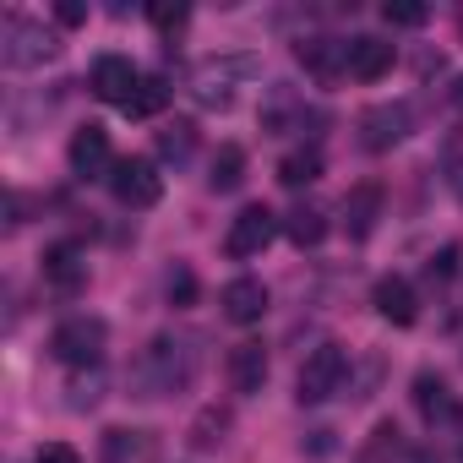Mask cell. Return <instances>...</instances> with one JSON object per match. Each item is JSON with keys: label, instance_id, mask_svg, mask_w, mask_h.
<instances>
[{"label": "cell", "instance_id": "4dcf8cb0", "mask_svg": "<svg viewBox=\"0 0 463 463\" xmlns=\"http://www.w3.org/2000/svg\"><path fill=\"white\" fill-rule=\"evenodd\" d=\"M33 463H82V452H77V447H71V441H44V447H39V458H33Z\"/></svg>", "mask_w": 463, "mask_h": 463}, {"label": "cell", "instance_id": "d6a6232c", "mask_svg": "<svg viewBox=\"0 0 463 463\" xmlns=\"http://www.w3.org/2000/svg\"><path fill=\"white\" fill-rule=\"evenodd\" d=\"M55 23H61V28H82V23H88V6H82V0H61V6H55Z\"/></svg>", "mask_w": 463, "mask_h": 463}, {"label": "cell", "instance_id": "f1b7e54d", "mask_svg": "<svg viewBox=\"0 0 463 463\" xmlns=\"http://www.w3.org/2000/svg\"><path fill=\"white\" fill-rule=\"evenodd\" d=\"M196 300V273L191 268H175L169 273V306H191Z\"/></svg>", "mask_w": 463, "mask_h": 463}, {"label": "cell", "instance_id": "ba28073f", "mask_svg": "<svg viewBox=\"0 0 463 463\" xmlns=\"http://www.w3.org/2000/svg\"><path fill=\"white\" fill-rule=\"evenodd\" d=\"M88 88H93V99H104V104H131V93L142 88V71L126 61V55H99L93 61V71H88Z\"/></svg>", "mask_w": 463, "mask_h": 463}, {"label": "cell", "instance_id": "8992f818", "mask_svg": "<svg viewBox=\"0 0 463 463\" xmlns=\"http://www.w3.org/2000/svg\"><path fill=\"white\" fill-rule=\"evenodd\" d=\"M409 131H414V109L409 104H371L360 115V147L365 153H392Z\"/></svg>", "mask_w": 463, "mask_h": 463}, {"label": "cell", "instance_id": "5bb4252c", "mask_svg": "<svg viewBox=\"0 0 463 463\" xmlns=\"http://www.w3.org/2000/svg\"><path fill=\"white\" fill-rule=\"evenodd\" d=\"M218 306H223V317L235 322V327H251L268 311V284L262 279H229L223 295H218Z\"/></svg>", "mask_w": 463, "mask_h": 463}, {"label": "cell", "instance_id": "3957f363", "mask_svg": "<svg viewBox=\"0 0 463 463\" xmlns=\"http://www.w3.org/2000/svg\"><path fill=\"white\" fill-rule=\"evenodd\" d=\"M104 344H109L104 317H66V322L50 333V354H55L61 365H99V360H104Z\"/></svg>", "mask_w": 463, "mask_h": 463}, {"label": "cell", "instance_id": "e0dca14e", "mask_svg": "<svg viewBox=\"0 0 463 463\" xmlns=\"http://www.w3.org/2000/svg\"><path fill=\"white\" fill-rule=\"evenodd\" d=\"M392 61H398V50H392L387 39H376V33L349 39V77H360V82H382V77L392 71Z\"/></svg>", "mask_w": 463, "mask_h": 463}, {"label": "cell", "instance_id": "d6986e66", "mask_svg": "<svg viewBox=\"0 0 463 463\" xmlns=\"http://www.w3.org/2000/svg\"><path fill=\"white\" fill-rule=\"evenodd\" d=\"M295 126H306V104L295 99V88H273L268 104H262V131H268V137H284V131H295Z\"/></svg>", "mask_w": 463, "mask_h": 463}, {"label": "cell", "instance_id": "f546056e", "mask_svg": "<svg viewBox=\"0 0 463 463\" xmlns=\"http://www.w3.org/2000/svg\"><path fill=\"white\" fill-rule=\"evenodd\" d=\"M99 398H104V382L99 376H77L71 382V409H93Z\"/></svg>", "mask_w": 463, "mask_h": 463}, {"label": "cell", "instance_id": "ffe728a7", "mask_svg": "<svg viewBox=\"0 0 463 463\" xmlns=\"http://www.w3.org/2000/svg\"><path fill=\"white\" fill-rule=\"evenodd\" d=\"M207 185H213V191H241V185H246V147H241V142H223V147L213 153Z\"/></svg>", "mask_w": 463, "mask_h": 463}, {"label": "cell", "instance_id": "52a82bcc", "mask_svg": "<svg viewBox=\"0 0 463 463\" xmlns=\"http://www.w3.org/2000/svg\"><path fill=\"white\" fill-rule=\"evenodd\" d=\"M109 191H115L120 207H153L164 196V175H158L153 158H120L115 175H109Z\"/></svg>", "mask_w": 463, "mask_h": 463}, {"label": "cell", "instance_id": "484cf974", "mask_svg": "<svg viewBox=\"0 0 463 463\" xmlns=\"http://www.w3.org/2000/svg\"><path fill=\"white\" fill-rule=\"evenodd\" d=\"M191 147H196V126H191V120H175V126H164V131H158V153H164V158L185 164V158H191Z\"/></svg>", "mask_w": 463, "mask_h": 463}, {"label": "cell", "instance_id": "ac0fdd59", "mask_svg": "<svg viewBox=\"0 0 463 463\" xmlns=\"http://www.w3.org/2000/svg\"><path fill=\"white\" fill-rule=\"evenodd\" d=\"M414 409L425 414V425H447V420L458 414V403H452L447 382H441V376H430V371H420V376H414Z\"/></svg>", "mask_w": 463, "mask_h": 463}, {"label": "cell", "instance_id": "7c38bea8", "mask_svg": "<svg viewBox=\"0 0 463 463\" xmlns=\"http://www.w3.org/2000/svg\"><path fill=\"white\" fill-rule=\"evenodd\" d=\"M99 463H158V436L137 425H109L99 436Z\"/></svg>", "mask_w": 463, "mask_h": 463}, {"label": "cell", "instance_id": "7a4b0ae2", "mask_svg": "<svg viewBox=\"0 0 463 463\" xmlns=\"http://www.w3.org/2000/svg\"><path fill=\"white\" fill-rule=\"evenodd\" d=\"M55 55H61V33H50L33 17H6V28H0V61L12 71H33Z\"/></svg>", "mask_w": 463, "mask_h": 463}, {"label": "cell", "instance_id": "9a60e30c", "mask_svg": "<svg viewBox=\"0 0 463 463\" xmlns=\"http://www.w3.org/2000/svg\"><path fill=\"white\" fill-rule=\"evenodd\" d=\"M223 376H229V387L235 392H262V382H268V349L257 344V338H246V344H235L229 349V360H223Z\"/></svg>", "mask_w": 463, "mask_h": 463}, {"label": "cell", "instance_id": "9c48e42d", "mask_svg": "<svg viewBox=\"0 0 463 463\" xmlns=\"http://www.w3.org/2000/svg\"><path fill=\"white\" fill-rule=\"evenodd\" d=\"M115 153H109V131L104 126H82L71 137V175L77 180H109L115 175Z\"/></svg>", "mask_w": 463, "mask_h": 463}, {"label": "cell", "instance_id": "e575fe53", "mask_svg": "<svg viewBox=\"0 0 463 463\" xmlns=\"http://www.w3.org/2000/svg\"><path fill=\"white\" fill-rule=\"evenodd\" d=\"M458 33H463V17H458Z\"/></svg>", "mask_w": 463, "mask_h": 463}, {"label": "cell", "instance_id": "83f0119b", "mask_svg": "<svg viewBox=\"0 0 463 463\" xmlns=\"http://www.w3.org/2000/svg\"><path fill=\"white\" fill-rule=\"evenodd\" d=\"M382 17L392 23V28H425V6H414V0H387V6H382Z\"/></svg>", "mask_w": 463, "mask_h": 463}, {"label": "cell", "instance_id": "7402d4cb", "mask_svg": "<svg viewBox=\"0 0 463 463\" xmlns=\"http://www.w3.org/2000/svg\"><path fill=\"white\" fill-rule=\"evenodd\" d=\"M279 180H284L289 191H300V185H317V180H322V153H317V147H300V153H289V158L279 164Z\"/></svg>", "mask_w": 463, "mask_h": 463}, {"label": "cell", "instance_id": "4fadbf2b", "mask_svg": "<svg viewBox=\"0 0 463 463\" xmlns=\"http://www.w3.org/2000/svg\"><path fill=\"white\" fill-rule=\"evenodd\" d=\"M382 202H387V191H382V180H360L349 196H344V235L349 241H371V229H376V218H382Z\"/></svg>", "mask_w": 463, "mask_h": 463}, {"label": "cell", "instance_id": "d4e9b609", "mask_svg": "<svg viewBox=\"0 0 463 463\" xmlns=\"http://www.w3.org/2000/svg\"><path fill=\"white\" fill-rule=\"evenodd\" d=\"M164 104H169V82H164V77H142V88L131 93L126 115H131V120H153V115H164Z\"/></svg>", "mask_w": 463, "mask_h": 463}, {"label": "cell", "instance_id": "5b68a950", "mask_svg": "<svg viewBox=\"0 0 463 463\" xmlns=\"http://www.w3.org/2000/svg\"><path fill=\"white\" fill-rule=\"evenodd\" d=\"M279 213L273 207H262V202H251V207H241L235 213V223H229V235H223V251L229 257H262L268 246H273V235H279Z\"/></svg>", "mask_w": 463, "mask_h": 463}, {"label": "cell", "instance_id": "2e32d148", "mask_svg": "<svg viewBox=\"0 0 463 463\" xmlns=\"http://www.w3.org/2000/svg\"><path fill=\"white\" fill-rule=\"evenodd\" d=\"M295 61H300L317 82H338V77L349 71V44H338V39H300V44H295Z\"/></svg>", "mask_w": 463, "mask_h": 463}, {"label": "cell", "instance_id": "603a6c76", "mask_svg": "<svg viewBox=\"0 0 463 463\" xmlns=\"http://www.w3.org/2000/svg\"><path fill=\"white\" fill-rule=\"evenodd\" d=\"M223 430H229V409H218V403H207L196 420H191V430H185V441L196 447V452H207V447H218L223 441Z\"/></svg>", "mask_w": 463, "mask_h": 463}, {"label": "cell", "instance_id": "4316f807", "mask_svg": "<svg viewBox=\"0 0 463 463\" xmlns=\"http://www.w3.org/2000/svg\"><path fill=\"white\" fill-rule=\"evenodd\" d=\"M185 6H180V0H153V6H147V23L158 28V33H175V28H185Z\"/></svg>", "mask_w": 463, "mask_h": 463}, {"label": "cell", "instance_id": "cb8c5ba5", "mask_svg": "<svg viewBox=\"0 0 463 463\" xmlns=\"http://www.w3.org/2000/svg\"><path fill=\"white\" fill-rule=\"evenodd\" d=\"M398 452H403V430H398L392 420H382V425L371 430V441L360 447L354 463H398Z\"/></svg>", "mask_w": 463, "mask_h": 463}, {"label": "cell", "instance_id": "836d02e7", "mask_svg": "<svg viewBox=\"0 0 463 463\" xmlns=\"http://www.w3.org/2000/svg\"><path fill=\"white\" fill-rule=\"evenodd\" d=\"M452 109H463V77L452 82Z\"/></svg>", "mask_w": 463, "mask_h": 463}, {"label": "cell", "instance_id": "6da1fadb", "mask_svg": "<svg viewBox=\"0 0 463 463\" xmlns=\"http://www.w3.org/2000/svg\"><path fill=\"white\" fill-rule=\"evenodd\" d=\"M191 376H196V344H191V338H175V333H158V338L142 349V360L131 365L137 398L180 392V387H191Z\"/></svg>", "mask_w": 463, "mask_h": 463}, {"label": "cell", "instance_id": "1f68e13d", "mask_svg": "<svg viewBox=\"0 0 463 463\" xmlns=\"http://www.w3.org/2000/svg\"><path fill=\"white\" fill-rule=\"evenodd\" d=\"M458 273V246H441V257H430V284H447Z\"/></svg>", "mask_w": 463, "mask_h": 463}, {"label": "cell", "instance_id": "44dd1931", "mask_svg": "<svg viewBox=\"0 0 463 463\" xmlns=\"http://www.w3.org/2000/svg\"><path fill=\"white\" fill-rule=\"evenodd\" d=\"M284 235L306 251V246H322V235H327V213L322 207H311V202H300L289 218H284Z\"/></svg>", "mask_w": 463, "mask_h": 463}, {"label": "cell", "instance_id": "8fae6325", "mask_svg": "<svg viewBox=\"0 0 463 463\" xmlns=\"http://www.w3.org/2000/svg\"><path fill=\"white\" fill-rule=\"evenodd\" d=\"M371 306H376V317H382V322H392V327H414V322H420V295H414V284H409L403 273L376 279Z\"/></svg>", "mask_w": 463, "mask_h": 463}, {"label": "cell", "instance_id": "30bf717a", "mask_svg": "<svg viewBox=\"0 0 463 463\" xmlns=\"http://www.w3.org/2000/svg\"><path fill=\"white\" fill-rule=\"evenodd\" d=\"M44 284L55 295H82L88 289V251L77 241H55L44 251Z\"/></svg>", "mask_w": 463, "mask_h": 463}, {"label": "cell", "instance_id": "277c9868", "mask_svg": "<svg viewBox=\"0 0 463 463\" xmlns=\"http://www.w3.org/2000/svg\"><path fill=\"white\" fill-rule=\"evenodd\" d=\"M344 376H349L344 344H322V349L306 354V365H300V376H295V398H300V403H327V398L344 387Z\"/></svg>", "mask_w": 463, "mask_h": 463}]
</instances>
